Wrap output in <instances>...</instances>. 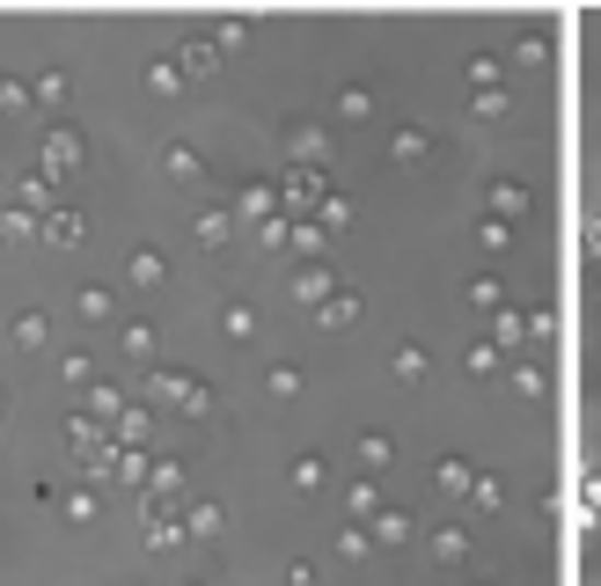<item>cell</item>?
<instances>
[{
    "label": "cell",
    "instance_id": "6da1fadb",
    "mask_svg": "<svg viewBox=\"0 0 601 586\" xmlns=\"http://www.w3.org/2000/svg\"><path fill=\"white\" fill-rule=\"evenodd\" d=\"M51 243H81V213H59V220H51Z\"/></svg>",
    "mask_w": 601,
    "mask_h": 586
},
{
    "label": "cell",
    "instance_id": "7a4b0ae2",
    "mask_svg": "<svg viewBox=\"0 0 601 586\" xmlns=\"http://www.w3.org/2000/svg\"><path fill=\"white\" fill-rule=\"evenodd\" d=\"M184 73H213V45H192V51H184Z\"/></svg>",
    "mask_w": 601,
    "mask_h": 586
}]
</instances>
